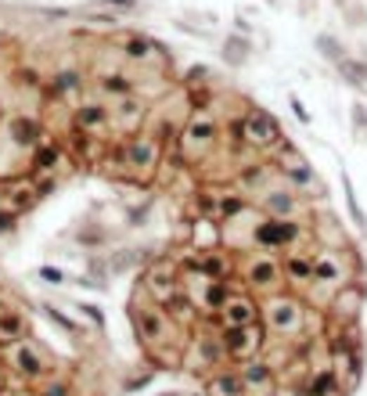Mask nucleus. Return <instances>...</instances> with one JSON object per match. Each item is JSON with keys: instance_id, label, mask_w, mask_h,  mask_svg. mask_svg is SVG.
<instances>
[{"instance_id": "obj_1", "label": "nucleus", "mask_w": 367, "mask_h": 396, "mask_svg": "<svg viewBox=\"0 0 367 396\" xmlns=\"http://www.w3.org/2000/svg\"><path fill=\"white\" fill-rule=\"evenodd\" d=\"M127 314H130V324H134V339L141 343L144 353L166 350V346H188V339H191V331L180 328V324L162 310V302H155L151 295H144L141 288H137V295L130 299Z\"/></svg>"}, {"instance_id": "obj_2", "label": "nucleus", "mask_w": 367, "mask_h": 396, "mask_svg": "<svg viewBox=\"0 0 367 396\" xmlns=\"http://www.w3.org/2000/svg\"><path fill=\"white\" fill-rule=\"evenodd\" d=\"M363 278V260L360 253L349 245V249H317L314 253V285L306 292H321L324 302H331L335 292H342L346 285L360 281Z\"/></svg>"}, {"instance_id": "obj_3", "label": "nucleus", "mask_w": 367, "mask_h": 396, "mask_svg": "<svg viewBox=\"0 0 367 396\" xmlns=\"http://www.w3.org/2000/svg\"><path fill=\"white\" fill-rule=\"evenodd\" d=\"M259 321L278 339H306L310 335V307L302 292H273L259 299Z\"/></svg>"}, {"instance_id": "obj_4", "label": "nucleus", "mask_w": 367, "mask_h": 396, "mask_svg": "<svg viewBox=\"0 0 367 396\" xmlns=\"http://www.w3.org/2000/svg\"><path fill=\"white\" fill-rule=\"evenodd\" d=\"M314 241V224H306L299 217H259L252 227H249V245L252 253H273L281 256L288 249H310Z\"/></svg>"}, {"instance_id": "obj_5", "label": "nucleus", "mask_w": 367, "mask_h": 396, "mask_svg": "<svg viewBox=\"0 0 367 396\" xmlns=\"http://www.w3.org/2000/svg\"><path fill=\"white\" fill-rule=\"evenodd\" d=\"M220 134H224V127L212 112H191L176 134V151H173L176 162L180 166H205L217 155Z\"/></svg>"}, {"instance_id": "obj_6", "label": "nucleus", "mask_w": 367, "mask_h": 396, "mask_svg": "<svg viewBox=\"0 0 367 396\" xmlns=\"http://www.w3.org/2000/svg\"><path fill=\"white\" fill-rule=\"evenodd\" d=\"M217 331H220V343H224L231 364H245L252 357H263L266 343H270V331H266L263 321H256V324H217Z\"/></svg>"}, {"instance_id": "obj_7", "label": "nucleus", "mask_w": 367, "mask_h": 396, "mask_svg": "<svg viewBox=\"0 0 367 396\" xmlns=\"http://www.w3.org/2000/svg\"><path fill=\"white\" fill-rule=\"evenodd\" d=\"M241 134H245V151H273L288 141L281 119L259 105H249L241 112Z\"/></svg>"}, {"instance_id": "obj_8", "label": "nucleus", "mask_w": 367, "mask_h": 396, "mask_svg": "<svg viewBox=\"0 0 367 396\" xmlns=\"http://www.w3.org/2000/svg\"><path fill=\"white\" fill-rule=\"evenodd\" d=\"M238 278H241L245 288H249L252 295H259V299L281 292V285H285L281 256H273V253H252V256H245L241 267H238Z\"/></svg>"}, {"instance_id": "obj_9", "label": "nucleus", "mask_w": 367, "mask_h": 396, "mask_svg": "<svg viewBox=\"0 0 367 396\" xmlns=\"http://www.w3.org/2000/svg\"><path fill=\"white\" fill-rule=\"evenodd\" d=\"M270 162H273V170H278V180H285L288 188H295L302 195L306 191H321V173L299 155V148L292 141H285L281 148H273Z\"/></svg>"}, {"instance_id": "obj_10", "label": "nucleus", "mask_w": 367, "mask_h": 396, "mask_svg": "<svg viewBox=\"0 0 367 396\" xmlns=\"http://www.w3.org/2000/svg\"><path fill=\"white\" fill-rule=\"evenodd\" d=\"M141 270H144V274H141L137 288H141L144 295H151V299H166L169 292L184 288V267L176 263L173 253H166V256H159V260H151V263L141 267Z\"/></svg>"}, {"instance_id": "obj_11", "label": "nucleus", "mask_w": 367, "mask_h": 396, "mask_svg": "<svg viewBox=\"0 0 367 396\" xmlns=\"http://www.w3.org/2000/svg\"><path fill=\"white\" fill-rule=\"evenodd\" d=\"M4 353H8L4 364L11 368V375H18V378H25V382H44V378L54 371L47 350H44L40 343H33V339H25V343H18V346H11V350H4Z\"/></svg>"}, {"instance_id": "obj_12", "label": "nucleus", "mask_w": 367, "mask_h": 396, "mask_svg": "<svg viewBox=\"0 0 367 396\" xmlns=\"http://www.w3.org/2000/svg\"><path fill=\"white\" fill-rule=\"evenodd\" d=\"M328 368L342 378L346 392H353L363 378L367 357H363V343H349V346H331L328 350Z\"/></svg>"}, {"instance_id": "obj_13", "label": "nucleus", "mask_w": 367, "mask_h": 396, "mask_svg": "<svg viewBox=\"0 0 367 396\" xmlns=\"http://www.w3.org/2000/svg\"><path fill=\"white\" fill-rule=\"evenodd\" d=\"M256 205H259L263 217H281V220H288V217H299V212H302V191L288 188L285 180H273L270 188H263L256 195Z\"/></svg>"}, {"instance_id": "obj_14", "label": "nucleus", "mask_w": 367, "mask_h": 396, "mask_svg": "<svg viewBox=\"0 0 367 396\" xmlns=\"http://www.w3.org/2000/svg\"><path fill=\"white\" fill-rule=\"evenodd\" d=\"M119 51L130 58V62H155L162 65V72H169V65H173V54L162 47V40H155V37H148V33H122L119 37Z\"/></svg>"}, {"instance_id": "obj_15", "label": "nucleus", "mask_w": 367, "mask_h": 396, "mask_svg": "<svg viewBox=\"0 0 367 396\" xmlns=\"http://www.w3.org/2000/svg\"><path fill=\"white\" fill-rule=\"evenodd\" d=\"M0 198H4V205L15 209V212H29V209H33V205L44 198V191H40V180H37L33 173H25V177L4 180V188H0Z\"/></svg>"}, {"instance_id": "obj_16", "label": "nucleus", "mask_w": 367, "mask_h": 396, "mask_svg": "<svg viewBox=\"0 0 367 396\" xmlns=\"http://www.w3.org/2000/svg\"><path fill=\"white\" fill-rule=\"evenodd\" d=\"M112 123H115L122 134H127V137L141 134V130L148 127V101L137 98V94L115 98V101H112Z\"/></svg>"}, {"instance_id": "obj_17", "label": "nucleus", "mask_w": 367, "mask_h": 396, "mask_svg": "<svg viewBox=\"0 0 367 396\" xmlns=\"http://www.w3.org/2000/svg\"><path fill=\"white\" fill-rule=\"evenodd\" d=\"M281 270H285V285L292 292H306L314 285V249H288V253H281Z\"/></svg>"}, {"instance_id": "obj_18", "label": "nucleus", "mask_w": 367, "mask_h": 396, "mask_svg": "<svg viewBox=\"0 0 367 396\" xmlns=\"http://www.w3.org/2000/svg\"><path fill=\"white\" fill-rule=\"evenodd\" d=\"M292 396H346V385H342V378L324 364V368H317V371L310 368V375L299 378V382L292 385Z\"/></svg>"}, {"instance_id": "obj_19", "label": "nucleus", "mask_w": 367, "mask_h": 396, "mask_svg": "<svg viewBox=\"0 0 367 396\" xmlns=\"http://www.w3.org/2000/svg\"><path fill=\"white\" fill-rule=\"evenodd\" d=\"M155 302H162V310H166L180 328H188V331H195V328H198V317H205L202 307H198V299H195L188 288H176V292H169L166 299H155Z\"/></svg>"}, {"instance_id": "obj_20", "label": "nucleus", "mask_w": 367, "mask_h": 396, "mask_svg": "<svg viewBox=\"0 0 367 396\" xmlns=\"http://www.w3.org/2000/svg\"><path fill=\"white\" fill-rule=\"evenodd\" d=\"M65 159H69V148L61 141H40L33 148V155H29V173L33 177H51V173H58V166Z\"/></svg>"}, {"instance_id": "obj_21", "label": "nucleus", "mask_w": 367, "mask_h": 396, "mask_svg": "<svg viewBox=\"0 0 367 396\" xmlns=\"http://www.w3.org/2000/svg\"><path fill=\"white\" fill-rule=\"evenodd\" d=\"M256 321H259V299L249 288H238L220 310V324H256Z\"/></svg>"}, {"instance_id": "obj_22", "label": "nucleus", "mask_w": 367, "mask_h": 396, "mask_svg": "<svg viewBox=\"0 0 367 396\" xmlns=\"http://www.w3.org/2000/svg\"><path fill=\"white\" fill-rule=\"evenodd\" d=\"M72 127L98 137V134H105L108 127H115V123H112V108L101 105V101H83V105L72 112Z\"/></svg>"}, {"instance_id": "obj_23", "label": "nucleus", "mask_w": 367, "mask_h": 396, "mask_svg": "<svg viewBox=\"0 0 367 396\" xmlns=\"http://www.w3.org/2000/svg\"><path fill=\"white\" fill-rule=\"evenodd\" d=\"M360 307H363V278L346 285L342 292H335L328 302V314H331V321H356Z\"/></svg>"}, {"instance_id": "obj_24", "label": "nucleus", "mask_w": 367, "mask_h": 396, "mask_svg": "<svg viewBox=\"0 0 367 396\" xmlns=\"http://www.w3.org/2000/svg\"><path fill=\"white\" fill-rule=\"evenodd\" d=\"M238 371H241L245 385H249V392H270L273 382H278V368L266 357H252V360L238 364Z\"/></svg>"}, {"instance_id": "obj_25", "label": "nucleus", "mask_w": 367, "mask_h": 396, "mask_svg": "<svg viewBox=\"0 0 367 396\" xmlns=\"http://www.w3.org/2000/svg\"><path fill=\"white\" fill-rule=\"evenodd\" d=\"M44 134H47V127H44V119H37V115H15L11 123H8V137H11V144L29 148V151H33L40 141H47Z\"/></svg>"}, {"instance_id": "obj_26", "label": "nucleus", "mask_w": 367, "mask_h": 396, "mask_svg": "<svg viewBox=\"0 0 367 396\" xmlns=\"http://www.w3.org/2000/svg\"><path fill=\"white\" fill-rule=\"evenodd\" d=\"M205 392L209 396H249V385H245V378H241L238 368L224 364V368H217L205 378Z\"/></svg>"}, {"instance_id": "obj_27", "label": "nucleus", "mask_w": 367, "mask_h": 396, "mask_svg": "<svg viewBox=\"0 0 367 396\" xmlns=\"http://www.w3.org/2000/svg\"><path fill=\"white\" fill-rule=\"evenodd\" d=\"M314 241H321V249H349L353 241H349V234L342 231V224L335 220V217H328V212H314Z\"/></svg>"}, {"instance_id": "obj_28", "label": "nucleus", "mask_w": 367, "mask_h": 396, "mask_svg": "<svg viewBox=\"0 0 367 396\" xmlns=\"http://www.w3.org/2000/svg\"><path fill=\"white\" fill-rule=\"evenodd\" d=\"M94 87L101 90L105 98H127V94H137V79L127 76L122 69H98L94 72Z\"/></svg>"}, {"instance_id": "obj_29", "label": "nucleus", "mask_w": 367, "mask_h": 396, "mask_svg": "<svg viewBox=\"0 0 367 396\" xmlns=\"http://www.w3.org/2000/svg\"><path fill=\"white\" fill-rule=\"evenodd\" d=\"M188 241H191L195 249H220V241H224V224H220L217 217H195Z\"/></svg>"}, {"instance_id": "obj_30", "label": "nucleus", "mask_w": 367, "mask_h": 396, "mask_svg": "<svg viewBox=\"0 0 367 396\" xmlns=\"http://www.w3.org/2000/svg\"><path fill=\"white\" fill-rule=\"evenodd\" d=\"M252 40L245 37V33H227L224 44H220V58L227 62V69H245L252 62Z\"/></svg>"}, {"instance_id": "obj_31", "label": "nucleus", "mask_w": 367, "mask_h": 396, "mask_svg": "<svg viewBox=\"0 0 367 396\" xmlns=\"http://www.w3.org/2000/svg\"><path fill=\"white\" fill-rule=\"evenodd\" d=\"M29 339V321L18 310H0V350H11Z\"/></svg>"}, {"instance_id": "obj_32", "label": "nucleus", "mask_w": 367, "mask_h": 396, "mask_svg": "<svg viewBox=\"0 0 367 396\" xmlns=\"http://www.w3.org/2000/svg\"><path fill=\"white\" fill-rule=\"evenodd\" d=\"M79 90H83L79 69H58L51 87H47V94H51V101H69V98H79Z\"/></svg>"}, {"instance_id": "obj_33", "label": "nucleus", "mask_w": 367, "mask_h": 396, "mask_svg": "<svg viewBox=\"0 0 367 396\" xmlns=\"http://www.w3.org/2000/svg\"><path fill=\"white\" fill-rule=\"evenodd\" d=\"M342 195H346V212H349L353 227L367 238V217H363V209H360V198H356V188H353V180H349V170H346V166H342Z\"/></svg>"}, {"instance_id": "obj_34", "label": "nucleus", "mask_w": 367, "mask_h": 396, "mask_svg": "<svg viewBox=\"0 0 367 396\" xmlns=\"http://www.w3.org/2000/svg\"><path fill=\"white\" fill-rule=\"evenodd\" d=\"M108 238H112L108 227L98 224V220H83L79 224V234H76V241H79V245H86V249H105Z\"/></svg>"}, {"instance_id": "obj_35", "label": "nucleus", "mask_w": 367, "mask_h": 396, "mask_svg": "<svg viewBox=\"0 0 367 396\" xmlns=\"http://www.w3.org/2000/svg\"><path fill=\"white\" fill-rule=\"evenodd\" d=\"M314 47H317V54L324 58V62H331V65H339V62H342V58L349 54V51L342 47V40H335L331 33H321V37L314 40Z\"/></svg>"}, {"instance_id": "obj_36", "label": "nucleus", "mask_w": 367, "mask_h": 396, "mask_svg": "<svg viewBox=\"0 0 367 396\" xmlns=\"http://www.w3.org/2000/svg\"><path fill=\"white\" fill-rule=\"evenodd\" d=\"M40 310H44V317L47 321H54L61 331H65V335H79L83 331V324L76 321V317H69L65 310H58V307H51V302H40Z\"/></svg>"}, {"instance_id": "obj_37", "label": "nucleus", "mask_w": 367, "mask_h": 396, "mask_svg": "<svg viewBox=\"0 0 367 396\" xmlns=\"http://www.w3.org/2000/svg\"><path fill=\"white\" fill-rule=\"evenodd\" d=\"M155 368H151V364H144V371H134V375H127V378H122V392H141V389H148L151 382H155Z\"/></svg>"}, {"instance_id": "obj_38", "label": "nucleus", "mask_w": 367, "mask_h": 396, "mask_svg": "<svg viewBox=\"0 0 367 396\" xmlns=\"http://www.w3.org/2000/svg\"><path fill=\"white\" fill-rule=\"evenodd\" d=\"M40 396H76L72 378H61V375H47L40 382Z\"/></svg>"}, {"instance_id": "obj_39", "label": "nucleus", "mask_w": 367, "mask_h": 396, "mask_svg": "<svg viewBox=\"0 0 367 396\" xmlns=\"http://www.w3.org/2000/svg\"><path fill=\"white\" fill-rule=\"evenodd\" d=\"M205 83H212V69L209 65H191L188 72L180 76V90H191V87H205Z\"/></svg>"}, {"instance_id": "obj_40", "label": "nucleus", "mask_w": 367, "mask_h": 396, "mask_svg": "<svg viewBox=\"0 0 367 396\" xmlns=\"http://www.w3.org/2000/svg\"><path fill=\"white\" fill-rule=\"evenodd\" d=\"M151 205H155L151 198L130 205V209H127V224H130V227H148V224H151Z\"/></svg>"}, {"instance_id": "obj_41", "label": "nucleus", "mask_w": 367, "mask_h": 396, "mask_svg": "<svg viewBox=\"0 0 367 396\" xmlns=\"http://www.w3.org/2000/svg\"><path fill=\"white\" fill-rule=\"evenodd\" d=\"M342 18H346L353 29H363V25H367V15H363V4H360V0H349V4L342 8Z\"/></svg>"}, {"instance_id": "obj_42", "label": "nucleus", "mask_w": 367, "mask_h": 396, "mask_svg": "<svg viewBox=\"0 0 367 396\" xmlns=\"http://www.w3.org/2000/svg\"><path fill=\"white\" fill-rule=\"evenodd\" d=\"M76 310H79L90 324H94L98 331L105 328V310H101V307H94V302H83V299H79V302H76Z\"/></svg>"}, {"instance_id": "obj_43", "label": "nucleus", "mask_w": 367, "mask_h": 396, "mask_svg": "<svg viewBox=\"0 0 367 396\" xmlns=\"http://www.w3.org/2000/svg\"><path fill=\"white\" fill-rule=\"evenodd\" d=\"M349 123L356 127L360 137H367V105H363V101H353V105H349Z\"/></svg>"}, {"instance_id": "obj_44", "label": "nucleus", "mask_w": 367, "mask_h": 396, "mask_svg": "<svg viewBox=\"0 0 367 396\" xmlns=\"http://www.w3.org/2000/svg\"><path fill=\"white\" fill-rule=\"evenodd\" d=\"M37 274H40V281H47V285H65L69 281V274L61 270V267H51V263H44Z\"/></svg>"}, {"instance_id": "obj_45", "label": "nucleus", "mask_w": 367, "mask_h": 396, "mask_svg": "<svg viewBox=\"0 0 367 396\" xmlns=\"http://www.w3.org/2000/svg\"><path fill=\"white\" fill-rule=\"evenodd\" d=\"M101 8H115V11H122V15H134L137 8H141V0H98Z\"/></svg>"}, {"instance_id": "obj_46", "label": "nucleus", "mask_w": 367, "mask_h": 396, "mask_svg": "<svg viewBox=\"0 0 367 396\" xmlns=\"http://www.w3.org/2000/svg\"><path fill=\"white\" fill-rule=\"evenodd\" d=\"M288 108L295 112V119H299V123H302V127H310V123H314V115H310V112H306V105H302L299 98H288Z\"/></svg>"}, {"instance_id": "obj_47", "label": "nucleus", "mask_w": 367, "mask_h": 396, "mask_svg": "<svg viewBox=\"0 0 367 396\" xmlns=\"http://www.w3.org/2000/svg\"><path fill=\"white\" fill-rule=\"evenodd\" d=\"M15 220H18V212H15V209H8V205H0V234L15 231Z\"/></svg>"}, {"instance_id": "obj_48", "label": "nucleus", "mask_w": 367, "mask_h": 396, "mask_svg": "<svg viewBox=\"0 0 367 396\" xmlns=\"http://www.w3.org/2000/svg\"><path fill=\"white\" fill-rule=\"evenodd\" d=\"M8 392H11V368L0 364V396H8Z\"/></svg>"}, {"instance_id": "obj_49", "label": "nucleus", "mask_w": 367, "mask_h": 396, "mask_svg": "<svg viewBox=\"0 0 367 396\" xmlns=\"http://www.w3.org/2000/svg\"><path fill=\"white\" fill-rule=\"evenodd\" d=\"M8 396H40V389H11Z\"/></svg>"}, {"instance_id": "obj_50", "label": "nucleus", "mask_w": 367, "mask_h": 396, "mask_svg": "<svg viewBox=\"0 0 367 396\" xmlns=\"http://www.w3.org/2000/svg\"><path fill=\"white\" fill-rule=\"evenodd\" d=\"M249 396H281L278 389H270V392H249Z\"/></svg>"}, {"instance_id": "obj_51", "label": "nucleus", "mask_w": 367, "mask_h": 396, "mask_svg": "<svg viewBox=\"0 0 367 396\" xmlns=\"http://www.w3.org/2000/svg\"><path fill=\"white\" fill-rule=\"evenodd\" d=\"M162 396H188V392H162Z\"/></svg>"}]
</instances>
